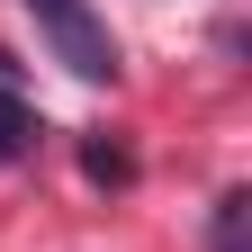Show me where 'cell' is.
Masks as SVG:
<instances>
[{
	"instance_id": "obj_1",
	"label": "cell",
	"mask_w": 252,
	"mask_h": 252,
	"mask_svg": "<svg viewBox=\"0 0 252 252\" xmlns=\"http://www.w3.org/2000/svg\"><path fill=\"white\" fill-rule=\"evenodd\" d=\"M36 9V27L54 36V54L72 63L81 81H117V45H108V27L90 18V0H27Z\"/></svg>"
},
{
	"instance_id": "obj_2",
	"label": "cell",
	"mask_w": 252,
	"mask_h": 252,
	"mask_svg": "<svg viewBox=\"0 0 252 252\" xmlns=\"http://www.w3.org/2000/svg\"><path fill=\"white\" fill-rule=\"evenodd\" d=\"M207 252H252V189H225V198H216Z\"/></svg>"
},
{
	"instance_id": "obj_3",
	"label": "cell",
	"mask_w": 252,
	"mask_h": 252,
	"mask_svg": "<svg viewBox=\"0 0 252 252\" xmlns=\"http://www.w3.org/2000/svg\"><path fill=\"white\" fill-rule=\"evenodd\" d=\"M36 153V108H18V99H0V171L27 162Z\"/></svg>"
},
{
	"instance_id": "obj_4",
	"label": "cell",
	"mask_w": 252,
	"mask_h": 252,
	"mask_svg": "<svg viewBox=\"0 0 252 252\" xmlns=\"http://www.w3.org/2000/svg\"><path fill=\"white\" fill-rule=\"evenodd\" d=\"M81 171L117 189V180H135V153H126V144H81Z\"/></svg>"
}]
</instances>
